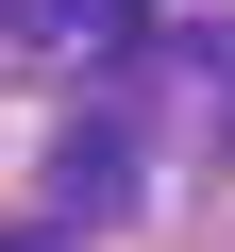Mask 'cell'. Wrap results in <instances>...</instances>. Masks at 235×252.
Wrapping results in <instances>:
<instances>
[{
    "label": "cell",
    "mask_w": 235,
    "mask_h": 252,
    "mask_svg": "<svg viewBox=\"0 0 235 252\" xmlns=\"http://www.w3.org/2000/svg\"><path fill=\"white\" fill-rule=\"evenodd\" d=\"M17 252H67V235H17Z\"/></svg>",
    "instance_id": "6da1fadb"
}]
</instances>
